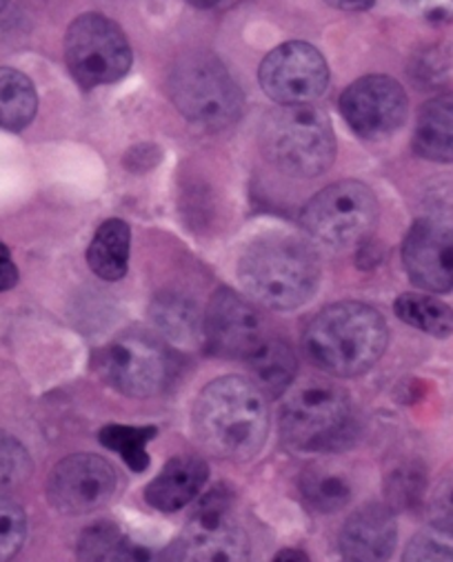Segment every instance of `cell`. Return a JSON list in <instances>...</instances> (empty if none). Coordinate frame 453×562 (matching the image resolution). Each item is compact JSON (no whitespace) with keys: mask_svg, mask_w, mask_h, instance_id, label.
<instances>
[{"mask_svg":"<svg viewBox=\"0 0 453 562\" xmlns=\"http://www.w3.org/2000/svg\"><path fill=\"white\" fill-rule=\"evenodd\" d=\"M274 562H312V560H309V555L303 549L290 547V549H283L281 553H276Z\"/></svg>","mask_w":453,"mask_h":562,"instance_id":"cell-36","label":"cell"},{"mask_svg":"<svg viewBox=\"0 0 453 562\" xmlns=\"http://www.w3.org/2000/svg\"><path fill=\"white\" fill-rule=\"evenodd\" d=\"M192 425L212 456L236 462L249 460L264 447L269 434L267 396L249 379H216L199 394Z\"/></svg>","mask_w":453,"mask_h":562,"instance_id":"cell-1","label":"cell"},{"mask_svg":"<svg viewBox=\"0 0 453 562\" xmlns=\"http://www.w3.org/2000/svg\"><path fill=\"white\" fill-rule=\"evenodd\" d=\"M414 151L431 162H453V97H435L422 105Z\"/></svg>","mask_w":453,"mask_h":562,"instance_id":"cell-18","label":"cell"},{"mask_svg":"<svg viewBox=\"0 0 453 562\" xmlns=\"http://www.w3.org/2000/svg\"><path fill=\"white\" fill-rule=\"evenodd\" d=\"M38 97L34 82L19 69L0 67V130L21 132L36 119Z\"/></svg>","mask_w":453,"mask_h":562,"instance_id":"cell-21","label":"cell"},{"mask_svg":"<svg viewBox=\"0 0 453 562\" xmlns=\"http://www.w3.org/2000/svg\"><path fill=\"white\" fill-rule=\"evenodd\" d=\"M245 292L269 310L305 305L320 283V265L307 243L296 236L271 234L253 240L238 262Z\"/></svg>","mask_w":453,"mask_h":562,"instance_id":"cell-3","label":"cell"},{"mask_svg":"<svg viewBox=\"0 0 453 562\" xmlns=\"http://www.w3.org/2000/svg\"><path fill=\"white\" fill-rule=\"evenodd\" d=\"M188 3L199 8V10H212V8H216L220 3V0H188Z\"/></svg>","mask_w":453,"mask_h":562,"instance_id":"cell-37","label":"cell"},{"mask_svg":"<svg viewBox=\"0 0 453 562\" xmlns=\"http://www.w3.org/2000/svg\"><path fill=\"white\" fill-rule=\"evenodd\" d=\"M264 158L294 178H316L336 158V134L329 116L312 105H281L260 127Z\"/></svg>","mask_w":453,"mask_h":562,"instance_id":"cell-4","label":"cell"},{"mask_svg":"<svg viewBox=\"0 0 453 562\" xmlns=\"http://www.w3.org/2000/svg\"><path fill=\"white\" fill-rule=\"evenodd\" d=\"M65 63L82 89H94L127 76L132 47L121 25L112 19L82 14L67 30Z\"/></svg>","mask_w":453,"mask_h":562,"instance_id":"cell-8","label":"cell"},{"mask_svg":"<svg viewBox=\"0 0 453 562\" xmlns=\"http://www.w3.org/2000/svg\"><path fill=\"white\" fill-rule=\"evenodd\" d=\"M169 93L180 114L212 132L234 125L245 105L236 80L212 54L180 58L169 76Z\"/></svg>","mask_w":453,"mask_h":562,"instance_id":"cell-5","label":"cell"},{"mask_svg":"<svg viewBox=\"0 0 453 562\" xmlns=\"http://www.w3.org/2000/svg\"><path fill=\"white\" fill-rule=\"evenodd\" d=\"M389 329L383 314L365 303L342 301L318 312L305 329V353L340 379L370 371L385 353Z\"/></svg>","mask_w":453,"mask_h":562,"instance_id":"cell-2","label":"cell"},{"mask_svg":"<svg viewBox=\"0 0 453 562\" xmlns=\"http://www.w3.org/2000/svg\"><path fill=\"white\" fill-rule=\"evenodd\" d=\"M118 474L114 467L94 453L63 458L47 479V501L67 516H82L101 509L116 492Z\"/></svg>","mask_w":453,"mask_h":562,"instance_id":"cell-13","label":"cell"},{"mask_svg":"<svg viewBox=\"0 0 453 562\" xmlns=\"http://www.w3.org/2000/svg\"><path fill=\"white\" fill-rule=\"evenodd\" d=\"M378 221V201L367 184L342 180L325 187L303 210L301 225L325 247H351L365 240Z\"/></svg>","mask_w":453,"mask_h":562,"instance_id":"cell-7","label":"cell"},{"mask_svg":"<svg viewBox=\"0 0 453 562\" xmlns=\"http://www.w3.org/2000/svg\"><path fill=\"white\" fill-rule=\"evenodd\" d=\"M325 3L344 12H365L376 3V0H325Z\"/></svg>","mask_w":453,"mask_h":562,"instance_id":"cell-35","label":"cell"},{"mask_svg":"<svg viewBox=\"0 0 453 562\" xmlns=\"http://www.w3.org/2000/svg\"><path fill=\"white\" fill-rule=\"evenodd\" d=\"M151 316L158 329L178 345H194L203 336V325L196 307L175 294L154 299Z\"/></svg>","mask_w":453,"mask_h":562,"instance_id":"cell-23","label":"cell"},{"mask_svg":"<svg viewBox=\"0 0 453 562\" xmlns=\"http://www.w3.org/2000/svg\"><path fill=\"white\" fill-rule=\"evenodd\" d=\"M27 538V516L23 507L0 496V562H12Z\"/></svg>","mask_w":453,"mask_h":562,"instance_id":"cell-28","label":"cell"},{"mask_svg":"<svg viewBox=\"0 0 453 562\" xmlns=\"http://www.w3.org/2000/svg\"><path fill=\"white\" fill-rule=\"evenodd\" d=\"M156 427H132V425H107L101 429L99 440L118 453L132 472H145L149 467L147 445L156 438Z\"/></svg>","mask_w":453,"mask_h":562,"instance_id":"cell-25","label":"cell"},{"mask_svg":"<svg viewBox=\"0 0 453 562\" xmlns=\"http://www.w3.org/2000/svg\"><path fill=\"white\" fill-rule=\"evenodd\" d=\"M403 3L416 16L431 23H444L453 19V0H403Z\"/></svg>","mask_w":453,"mask_h":562,"instance_id":"cell-32","label":"cell"},{"mask_svg":"<svg viewBox=\"0 0 453 562\" xmlns=\"http://www.w3.org/2000/svg\"><path fill=\"white\" fill-rule=\"evenodd\" d=\"M258 80L267 97L279 105H309L327 91L329 67L314 45L292 41L267 54Z\"/></svg>","mask_w":453,"mask_h":562,"instance_id":"cell-10","label":"cell"},{"mask_svg":"<svg viewBox=\"0 0 453 562\" xmlns=\"http://www.w3.org/2000/svg\"><path fill=\"white\" fill-rule=\"evenodd\" d=\"M105 381L129 398L160 394L171 379V356L149 334H125L103 351Z\"/></svg>","mask_w":453,"mask_h":562,"instance_id":"cell-11","label":"cell"},{"mask_svg":"<svg viewBox=\"0 0 453 562\" xmlns=\"http://www.w3.org/2000/svg\"><path fill=\"white\" fill-rule=\"evenodd\" d=\"M247 362L253 371V383L262 390L264 396H281L287 392L298 371V360L292 347L274 338H267L264 345Z\"/></svg>","mask_w":453,"mask_h":562,"instance_id":"cell-20","label":"cell"},{"mask_svg":"<svg viewBox=\"0 0 453 562\" xmlns=\"http://www.w3.org/2000/svg\"><path fill=\"white\" fill-rule=\"evenodd\" d=\"M281 431L287 445L303 451H338L355 440L349 398L325 381L296 387L281 412Z\"/></svg>","mask_w":453,"mask_h":562,"instance_id":"cell-6","label":"cell"},{"mask_svg":"<svg viewBox=\"0 0 453 562\" xmlns=\"http://www.w3.org/2000/svg\"><path fill=\"white\" fill-rule=\"evenodd\" d=\"M129 225L121 218H110L97 229L92 243H89L87 262L99 278L116 283V280L125 278L129 269Z\"/></svg>","mask_w":453,"mask_h":562,"instance_id":"cell-19","label":"cell"},{"mask_svg":"<svg viewBox=\"0 0 453 562\" xmlns=\"http://www.w3.org/2000/svg\"><path fill=\"white\" fill-rule=\"evenodd\" d=\"M396 316L435 338L453 336V310L427 294H403L394 303Z\"/></svg>","mask_w":453,"mask_h":562,"instance_id":"cell-22","label":"cell"},{"mask_svg":"<svg viewBox=\"0 0 453 562\" xmlns=\"http://www.w3.org/2000/svg\"><path fill=\"white\" fill-rule=\"evenodd\" d=\"M429 522L442 536L453 538V474H449L429 498Z\"/></svg>","mask_w":453,"mask_h":562,"instance_id":"cell-31","label":"cell"},{"mask_svg":"<svg viewBox=\"0 0 453 562\" xmlns=\"http://www.w3.org/2000/svg\"><path fill=\"white\" fill-rule=\"evenodd\" d=\"M424 494V470L420 464H403L387 481L392 509H416Z\"/></svg>","mask_w":453,"mask_h":562,"instance_id":"cell-29","label":"cell"},{"mask_svg":"<svg viewBox=\"0 0 453 562\" xmlns=\"http://www.w3.org/2000/svg\"><path fill=\"white\" fill-rule=\"evenodd\" d=\"M301 494L312 512L336 514L349 505L351 485L325 467H309L301 476Z\"/></svg>","mask_w":453,"mask_h":562,"instance_id":"cell-24","label":"cell"},{"mask_svg":"<svg viewBox=\"0 0 453 562\" xmlns=\"http://www.w3.org/2000/svg\"><path fill=\"white\" fill-rule=\"evenodd\" d=\"M403 265L411 283L431 294L453 290V229L435 218H420L403 243Z\"/></svg>","mask_w":453,"mask_h":562,"instance_id":"cell-15","label":"cell"},{"mask_svg":"<svg viewBox=\"0 0 453 562\" xmlns=\"http://www.w3.org/2000/svg\"><path fill=\"white\" fill-rule=\"evenodd\" d=\"M32 474V456L8 431L0 429V492L23 485Z\"/></svg>","mask_w":453,"mask_h":562,"instance_id":"cell-27","label":"cell"},{"mask_svg":"<svg viewBox=\"0 0 453 562\" xmlns=\"http://www.w3.org/2000/svg\"><path fill=\"white\" fill-rule=\"evenodd\" d=\"M167 562H249V538L229 514V498L209 492L169 549Z\"/></svg>","mask_w":453,"mask_h":562,"instance_id":"cell-9","label":"cell"},{"mask_svg":"<svg viewBox=\"0 0 453 562\" xmlns=\"http://www.w3.org/2000/svg\"><path fill=\"white\" fill-rule=\"evenodd\" d=\"M8 3H10V0H0V12H3V10L8 8Z\"/></svg>","mask_w":453,"mask_h":562,"instance_id":"cell-38","label":"cell"},{"mask_svg":"<svg viewBox=\"0 0 453 562\" xmlns=\"http://www.w3.org/2000/svg\"><path fill=\"white\" fill-rule=\"evenodd\" d=\"M407 93L392 76H362L340 97V114L351 132L365 140H381L398 132L407 119Z\"/></svg>","mask_w":453,"mask_h":562,"instance_id":"cell-12","label":"cell"},{"mask_svg":"<svg viewBox=\"0 0 453 562\" xmlns=\"http://www.w3.org/2000/svg\"><path fill=\"white\" fill-rule=\"evenodd\" d=\"M203 336L212 353L249 360L267 340L260 314L234 290H218L207 307Z\"/></svg>","mask_w":453,"mask_h":562,"instance_id":"cell-14","label":"cell"},{"mask_svg":"<svg viewBox=\"0 0 453 562\" xmlns=\"http://www.w3.org/2000/svg\"><path fill=\"white\" fill-rule=\"evenodd\" d=\"M19 283V269L12 260L10 249L0 243V292H8Z\"/></svg>","mask_w":453,"mask_h":562,"instance_id":"cell-34","label":"cell"},{"mask_svg":"<svg viewBox=\"0 0 453 562\" xmlns=\"http://www.w3.org/2000/svg\"><path fill=\"white\" fill-rule=\"evenodd\" d=\"M449 536L418 533L409 540L403 562H453V542Z\"/></svg>","mask_w":453,"mask_h":562,"instance_id":"cell-30","label":"cell"},{"mask_svg":"<svg viewBox=\"0 0 453 562\" xmlns=\"http://www.w3.org/2000/svg\"><path fill=\"white\" fill-rule=\"evenodd\" d=\"M209 481V467L203 458L196 456H175L171 458L160 474L147 485L145 501L149 507L173 514L185 509Z\"/></svg>","mask_w":453,"mask_h":562,"instance_id":"cell-17","label":"cell"},{"mask_svg":"<svg viewBox=\"0 0 453 562\" xmlns=\"http://www.w3.org/2000/svg\"><path fill=\"white\" fill-rule=\"evenodd\" d=\"M116 562H167V560L154 547H147L143 542L125 538Z\"/></svg>","mask_w":453,"mask_h":562,"instance_id":"cell-33","label":"cell"},{"mask_svg":"<svg viewBox=\"0 0 453 562\" xmlns=\"http://www.w3.org/2000/svg\"><path fill=\"white\" fill-rule=\"evenodd\" d=\"M398 542V522L389 505L370 503L353 512L340 531L347 562H389Z\"/></svg>","mask_w":453,"mask_h":562,"instance_id":"cell-16","label":"cell"},{"mask_svg":"<svg viewBox=\"0 0 453 562\" xmlns=\"http://www.w3.org/2000/svg\"><path fill=\"white\" fill-rule=\"evenodd\" d=\"M125 536L114 522H97L87 527L78 540V562H116Z\"/></svg>","mask_w":453,"mask_h":562,"instance_id":"cell-26","label":"cell"}]
</instances>
